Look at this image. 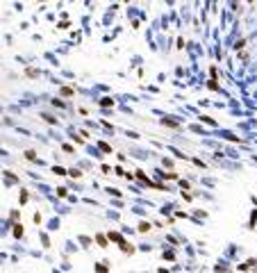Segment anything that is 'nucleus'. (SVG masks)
I'll return each instance as SVG.
<instances>
[{"mask_svg": "<svg viewBox=\"0 0 257 273\" xmlns=\"http://www.w3.org/2000/svg\"><path fill=\"white\" fill-rule=\"evenodd\" d=\"M62 93H64V96H71V93H73V89H68V87H64V89H62Z\"/></svg>", "mask_w": 257, "mask_h": 273, "instance_id": "obj_1", "label": "nucleus"}]
</instances>
